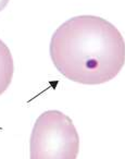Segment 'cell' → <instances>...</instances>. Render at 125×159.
Listing matches in <instances>:
<instances>
[{
	"mask_svg": "<svg viewBox=\"0 0 125 159\" xmlns=\"http://www.w3.org/2000/svg\"><path fill=\"white\" fill-rule=\"evenodd\" d=\"M29 148L32 159H75L79 136L72 119L59 110L42 112L33 126Z\"/></svg>",
	"mask_w": 125,
	"mask_h": 159,
	"instance_id": "2",
	"label": "cell"
},
{
	"mask_svg": "<svg viewBox=\"0 0 125 159\" xmlns=\"http://www.w3.org/2000/svg\"><path fill=\"white\" fill-rule=\"evenodd\" d=\"M13 71L14 64L11 51L0 39V96L9 89L13 77Z\"/></svg>",
	"mask_w": 125,
	"mask_h": 159,
	"instance_id": "3",
	"label": "cell"
},
{
	"mask_svg": "<svg viewBox=\"0 0 125 159\" xmlns=\"http://www.w3.org/2000/svg\"><path fill=\"white\" fill-rule=\"evenodd\" d=\"M53 66L72 82L98 85L113 80L125 63V44L111 22L96 16H78L52 34Z\"/></svg>",
	"mask_w": 125,
	"mask_h": 159,
	"instance_id": "1",
	"label": "cell"
},
{
	"mask_svg": "<svg viewBox=\"0 0 125 159\" xmlns=\"http://www.w3.org/2000/svg\"><path fill=\"white\" fill-rule=\"evenodd\" d=\"M8 0H2V1H0V11H2L3 9H5V7L8 5Z\"/></svg>",
	"mask_w": 125,
	"mask_h": 159,
	"instance_id": "4",
	"label": "cell"
}]
</instances>
